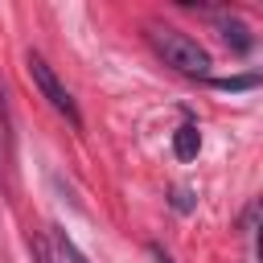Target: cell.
<instances>
[{"mask_svg":"<svg viewBox=\"0 0 263 263\" xmlns=\"http://www.w3.org/2000/svg\"><path fill=\"white\" fill-rule=\"evenodd\" d=\"M197 148H201V132H197L193 123H181V127L173 132V152H177V160H193Z\"/></svg>","mask_w":263,"mask_h":263,"instance_id":"obj_4","label":"cell"},{"mask_svg":"<svg viewBox=\"0 0 263 263\" xmlns=\"http://www.w3.org/2000/svg\"><path fill=\"white\" fill-rule=\"evenodd\" d=\"M255 82H259L255 74H247V78H214V86H218V90H251Z\"/></svg>","mask_w":263,"mask_h":263,"instance_id":"obj_6","label":"cell"},{"mask_svg":"<svg viewBox=\"0 0 263 263\" xmlns=\"http://www.w3.org/2000/svg\"><path fill=\"white\" fill-rule=\"evenodd\" d=\"M148 255H152L156 263H173V255H168V251H164L160 242H148Z\"/></svg>","mask_w":263,"mask_h":263,"instance_id":"obj_9","label":"cell"},{"mask_svg":"<svg viewBox=\"0 0 263 263\" xmlns=\"http://www.w3.org/2000/svg\"><path fill=\"white\" fill-rule=\"evenodd\" d=\"M25 70H29V78H33V86L41 90V99L70 123V127H82V111H78V103H74V95L66 90V82L53 74V66L37 53V49H29L25 53Z\"/></svg>","mask_w":263,"mask_h":263,"instance_id":"obj_2","label":"cell"},{"mask_svg":"<svg viewBox=\"0 0 263 263\" xmlns=\"http://www.w3.org/2000/svg\"><path fill=\"white\" fill-rule=\"evenodd\" d=\"M218 29H222V41H226L234 53H251V49H255V33H251L234 12H218Z\"/></svg>","mask_w":263,"mask_h":263,"instance_id":"obj_3","label":"cell"},{"mask_svg":"<svg viewBox=\"0 0 263 263\" xmlns=\"http://www.w3.org/2000/svg\"><path fill=\"white\" fill-rule=\"evenodd\" d=\"M53 255H58L62 263H90V259L78 251V242H74L66 230H58V226H53Z\"/></svg>","mask_w":263,"mask_h":263,"instance_id":"obj_5","label":"cell"},{"mask_svg":"<svg viewBox=\"0 0 263 263\" xmlns=\"http://www.w3.org/2000/svg\"><path fill=\"white\" fill-rule=\"evenodd\" d=\"M173 210H177V214H189V210H193V193H189L185 185L173 189Z\"/></svg>","mask_w":263,"mask_h":263,"instance_id":"obj_8","label":"cell"},{"mask_svg":"<svg viewBox=\"0 0 263 263\" xmlns=\"http://www.w3.org/2000/svg\"><path fill=\"white\" fill-rule=\"evenodd\" d=\"M144 37H148V45L164 58V66H173V70H181V74H189V78H201V74H210V53H205V45H197L189 33H181L177 25H164V21H148L144 25Z\"/></svg>","mask_w":263,"mask_h":263,"instance_id":"obj_1","label":"cell"},{"mask_svg":"<svg viewBox=\"0 0 263 263\" xmlns=\"http://www.w3.org/2000/svg\"><path fill=\"white\" fill-rule=\"evenodd\" d=\"M29 251H33V259H37V263H58L53 247H49V242H41V238H29Z\"/></svg>","mask_w":263,"mask_h":263,"instance_id":"obj_7","label":"cell"}]
</instances>
